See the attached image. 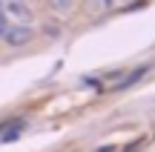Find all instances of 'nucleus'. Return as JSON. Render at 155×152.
Here are the masks:
<instances>
[{"instance_id":"20e7f679","label":"nucleus","mask_w":155,"mask_h":152,"mask_svg":"<svg viewBox=\"0 0 155 152\" xmlns=\"http://www.w3.org/2000/svg\"><path fill=\"white\" fill-rule=\"evenodd\" d=\"M6 29H9V20H6V17H3V11H0V37L6 34Z\"/></svg>"},{"instance_id":"f03ea898","label":"nucleus","mask_w":155,"mask_h":152,"mask_svg":"<svg viewBox=\"0 0 155 152\" xmlns=\"http://www.w3.org/2000/svg\"><path fill=\"white\" fill-rule=\"evenodd\" d=\"M3 9H6V15H12L15 20H20V23L32 20V9H29L26 0H3Z\"/></svg>"},{"instance_id":"f257e3e1","label":"nucleus","mask_w":155,"mask_h":152,"mask_svg":"<svg viewBox=\"0 0 155 152\" xmlns=\"http://www.w3.org/2000/svg\"><path fill=\"white\" fill-rule=\"evenodd\" d=\"M3 40H6L9 46H23V43H29V40H32V29L23 26V23H17V26H12V23H9Z\"/></svg>"},{"instance_id":"7ed1b4c3","label":"nucleus","mask_w":155,"mask_h":152,"mask_svg":"<svg viewBox=\"0 0 155 152\" xmlns=\"http://www.w3.org/2000/svg\"><path fill=\"white\" fill-rule=\"evenodd\" d=\"M49 3H52V9H55V11L66 15V11H69V9L75 6V0H49Z\"/></svg>"}]
</instances>
